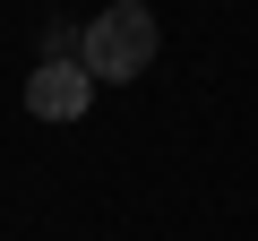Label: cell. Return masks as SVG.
<instances>
[{"label": "cell", "mask_w": 258, "mask_h": 241, "mask_svg": "<svg viewBox=\"0 0 258 241\" xmlns=\"http://www.w3.org/2000/svg\"><path fill=\"white\" fill-rule=\"evenodd\" d=\"M78 61L95 69V86H120L155 61V9L147 0H112L95 26H78Z\"/></svg>", "instance_id": "obj_1"}, {"label": "cell", "mask_w": 258, "mask_h": 241, "mask_svg": "<svg viewBox=\"0 0 258 241\" xmlns=\"http://www.w3.org/2000/svg\"><path fill=\"white\" fill-rule=\"evenodd\" d=\"M26 103H35V120H78V112L95 103V69H86V61H35Z\"/></svg>", "instance_id": "obj_2"}]
</instances>
